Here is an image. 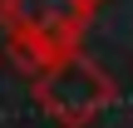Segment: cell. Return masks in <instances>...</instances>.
Masks as SVG:
<instances>
[{
    "mask_svg": "<svg viewBox=\"0 0 133 128\" xmlns=\"http://www.w3.org/2000/svg\"><path fill=\"white\" fill-rule=\"evenodd\" d=\"M89 20H94V5H84V0H0V25L10 35V59L30 79L44 64L74 54L84 44Z\"/></svg>",
    "mask_w": 133,
    "mask_h": 128,
    "instance_id": "obj_1",
    "label": "cell"
},
{
    "mask_svg": "<svg viewBox=\"0 0 133 128\" xmlns=\"http://www.w3.org/2000/svg\"><path fill=\"white\" fill-rule=\"evenodd\" d=\"M114 94H118L114 79H109L94 59H84L79 49L64 54V59H54V64H44V69L35 74V104L59 128L94 123V118L114 104Z\"/></svg>",
    "mask_w": 133,
    "mask_h": 128,
    "instance_id": "obj_2",
    "label": "cell"
}]
</instances>
